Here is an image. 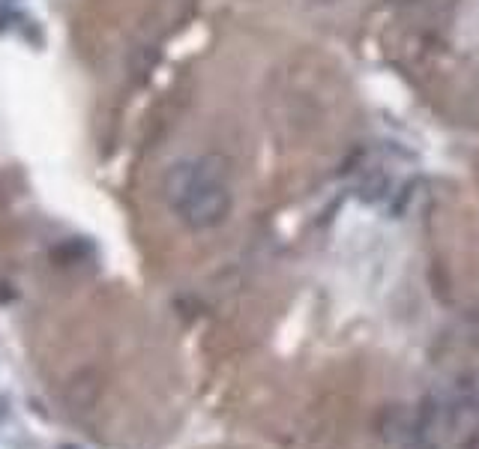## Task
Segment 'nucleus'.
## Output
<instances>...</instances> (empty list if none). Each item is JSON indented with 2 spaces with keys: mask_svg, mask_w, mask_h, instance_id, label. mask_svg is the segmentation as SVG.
Returning a JSON list of instances; mask_svg holds the SVG:
<instances>
[{
  "mask_svg": "<svg viewBox=\"0 0 479 449\" xmlns=\"http://www.w3.org/2000/svg\"><path fill=\"white\" fill-rule=\"evenodd\" d=\"M407 449H434V446H429V443H410Z\"/></svg>",
  "mask_w": 479,
  "mask_h": 449,
  "instance_id": "nucleus-4",
  "label": "nucleus"
},
{
  "mask_svg": "<svg viewBox=\"0 0 479 449\" xmlns=\"http://www.w3.org/2000/svg\"><path fill=\"white\" fill-rule=\"evenodd\" d=\"M309 6H318V9H327V6H336L339 0H306Z\"/></svg>",
  "mask_w": 479,
  "mask_h": 449,
  "instance_id": "nucleus-3",
  "label": "nucleus"
},
{
  "mask_svg": "<svg viewBox=\"0 0 479 449\" xmlns=\"http://www.w3.org/2000/svg\"><path fill=\"white\" fill-rule=\"evenodd\" d=\"M63 449H72V446H63Z\"/></svg>",
  "mask_w": 479,
  "mask_h": 449,
  "instance_id": "nucleus-5",
  "label": "nucleus"
},
{
  "mask_svg": "<svg viewBox=\"0 0 479 449\" xmlns=\"http://www.w3.org/2000/svg\"><path fill=\"white\" fill-rule=\"evenodd\" d=\"M165 198L186 228H219L234 207V195L225 177V159L192 156V159L174 162L165 174Z\"/></svg>",
  "mask_w": 479,
  "mask_h": 449,
  "instance_id": "nucleus-1",
  "label": "nucleus"
},
{
  "mask_svg": "<svg viewBox=\"0 0 479 449\" xmlns=\"http://www.w3.org/2000/svg\"><path fill=\"white\" fill-rule=\"evenodd\" d=\"M452 437L459 446H473L479 441V401H459L452 410Z\"/></svg>",
  "mask_w": 479,
  "mask_h": 449,
  "instance_id": "nucleus-2",
  "label": "nucleus"
}]
</instances>
